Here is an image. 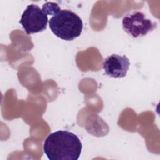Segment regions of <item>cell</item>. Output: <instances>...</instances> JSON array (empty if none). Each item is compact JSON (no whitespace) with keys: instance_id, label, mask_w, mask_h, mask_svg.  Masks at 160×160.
Instances as JSON below:
<instances>
[{"instance_id":"cell-5","label":"cell","mask_w":160,"mask_h":160,"mask_svg":"<svg viewBox=\"0 0 160 160\" xmlns=\"http://www.w3.org/2000/svg\"><path fill=\"white\" fill-rule=\"evenodd\" d=\"M105 73L114 78L126 76L129 69L130 62L126 56L112 54L106 58L102 64Z\"/></svg>"},{"instance_id":"cell-6","label":"cell","mask_w":160,"mask_h":160,"mask_svg":"<svg viewBox=\"0 0 160 160\" xmlns=\"http://www.w3.org/2000/svg\"><path fill=\"white\" fill-rule=\"evenodd\" d=\"M42 10L44 11L47 14L54 15L55 14L61 10V9L58 4L54 2H48L43 4Z\"/></svg>"},{"instance_id":"cell-4","label":"cell","mask_w":160,"mask_h":160,"mask_svg":"<svg viewBox=\"0 0 160 160\" xmlns=\"http://www.w3.org/2000/svg\"><path fill=\"white\" fill-rule=\"evenodd\" d=\"M48 22V14L33 4L27 6L19 21L28 34L43 31L47 28Z\"/></svg>"},{"instance_id":"cell-3","label":"cell","mask_w":160,"mask_h":160,"mask_svg":"<svg viewBox=\"0 0 160 160\" xmlns=\"http://www.w3.org/2000/svg\"><path fill=\"white\" fill-rule=\"evenodd\" d=\"M122 24L124 30L135 38L144 36L156 28V23L138 11L126 14L123 17Z\"/></svg>"},{"instance_id":"cell-2","label":"cell","mask_w":160,"mask_h":160,"mask_svg":"<svg viewBox=\"0 0 160 160\" xmlns=\"http://www.w3.org/2000/svg\"><path fill=\"white\" fill-rule=\"evenodd\" d=\"M49 25L54 35L65 41H72L79 37L83 28L80 17L68 9L60 10L51 17Z\"/></svg>"},{"instance_id":"cell-1","label":"cell","mask_w":160,"mask_h":160,"mask_svg":"<svg viewBox=\"0 0 160 160\" xmlns=\"http://www.w3.org/2000/svg\"><path fill=\"white\" fill-rule=\"evenodd\" d=\"M43 150L50 160H78L82 150V143L74 133L58 131L45 139Z\"/></svg>"}]
</instances>
